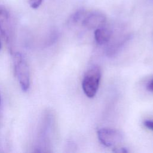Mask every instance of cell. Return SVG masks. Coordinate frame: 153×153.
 <instances>
[{"mask_svg": "<svg viewBox=\"0 0 153 153\" xmlns=\"http://www.w3.org/2000/svg\"><path fill=\"white\" fill-rule=\"evenodd\" d=\"M115 152H127L128 151L125 148H120V150H117Z\"/></svg>", "mask_w": 153, "mask_h": 153, "instance_id": "12", "label": "cell"}, {"mask_svg": "<svg viewBox=\"0 0 153 153\" xmlns=\"http://www.w3.org/2000/svg\"><path fill=\"white\" fill-rule=\"evenodd\" d=\"M28 2L30 7L36 9L41 5L42 0H28Z\"/></svg>", "mask_w": 153, "mask_h": 153, "instance_id": "9", "label": "cell"}, {"mask_svg": "<svg viewBox=\"0 0 153 153\" xmlns=\"http://www.w3.org/2000/svg\"><path fill=\"white\" fill-rule=\"evenodd\" d=\"M112 35V30L105 26L97 28L94 31V38L99 45L107 44L110 41Z\"/></svg>", "mask_w": 153, "mask_h": 153, "instance_id": "6", "label": "cell"}, {"mask_svg": "<svg viewBox=\"0 0 153 153\" xmlns=\"http://www.w3.org/2000/svg\"><path fill=\"white\" fill-rule=\"evenodd\" d=\"M131 36L130 35H126L123 39H120L117 42L114 43L110 45L106 50V54L108 56H112L115 55L121 48L124 46V45L127 43L130 39Z\"/></svg>", "mask_w": 153, "mask_h": 153, "instance_id": "7", "label": "cell"}, {"mask_svg": "<svg viewBox=\"0 0 153 153\" xmlns=\"http://www.w3.org/2000/svg\"><path fill=\"white\" fill-rule=\"evenodd\" d=\"M0 103H1V97H0Z\"/></svg>", "mask_w": 153, "mask_h": 153, "instance_id": "14", "label": "cell"}, {"mask_svg": "<svg viewBox=\"0 0 153 153\" xmlns=\"http://www.w3.org/2000/svg\"><path fill=\"white\" fill-rule=\"evenodd\" d=\"M14 68L22 90L26 91L30 87L29 70L25 58L20 53L14 54Z\"/></svg>", "mask_w": 153, "mask_h": 153, "instance_id": "2", "label": "cell"}, {"mask_svg": "<svg viewBox=\"0 0 153 153\" xmlns=\"http://www.w3.org/2000/svg\"><path fill=\"white\" fill-rule=\"evenodd\" d=\"M87 11L85 9H79L75 12L71 16V21L73 23H78L79 22H82L85 16L87 14Z\"/></svg>", "mask_w": 153, "mask_h": 153, "instance_id": "8", "label": "cell"}, {"mask_svg": "<svg viewBox=\"0 0 153 153\" xmlns=\"http://www.w3.org/2000/svg\"><path fill=\"white\" fill-rule=\"evenodd\" d=\"M1 47H2V45H1V41H0V50L1 49Z\"/></svg>", "mask_w": 153, "mask_h": 153, "instance_id": "13", "label": "cell"}, {"mask_svg": "<svg viewBox=\"0 0 153 153\" xmlns=\"http://www.w3.org/2000/svg\"><path fill=\"white\" fill-rule=\"evenodd\" d=\"M101 69L97 66L89 68L85 72L82 81V87L85 94L90 98L97 93L101 78Z\"/></svg>", "mask_w": 153, "mask_h": 153, "instance_id": "1", "label": "cell"}, {"mask_svg": "<svg viewBox=\"0 0 153 153\" xmlns=\"http://www.w3.org/2000/svg\"><path fill=\"white\" fill-rule=\"evenodd\" d=\"M147 88L149 91L153 92V79L148 83V84L147 85Z\"/></svg>", "mask_w": 153, "mask_h": 153, "instance_id": "11", "label": "cell"}, {"mask_svg": "<svg viewBox=\"0 0 153 153\" xmlns=\"http://www.w3.org/2000/svg\"><path fill=\"white\" fill-rule=\"evenodd\" d=\"M106 22L105 14L99 11L88 12L82 22V26L88 29H96L104 26Z\"/></svg>", "mask_w": 153, "mask_h": 153, "instance_id": "4", "label": "cell"}, {"mask_svg": "<svg viewBox=\"0 0 153 153\" xmlns=\"http://www.w3.org/2000/svg\"><path fill=\"white\" fill-rule=\"evenodd\" d=\"M11 23L9 11L4 6H0V32L8 42L11 36Z\"/></svg>", "mask_w": 153, "mask_h": 153, "instance_id": "5", "label": "cell"}, {"mask_svg": "<svg viewBox=\"0 0 153 153\" xmlns=\"http://www.w3.org/2000/svg\"><path fill=\"white\" fill-rule=\"evenodd\" d=\"M97 136L100 142L107 147H111L120 143L123 138L122 133L112 128H102L97 131Z\"/></svg>", "mask_w": 153, "mask_h": 153, "instance_id": "3", "label": "cell"}, {"mask_svg": "<svg viewBox=\"0 0 153 153\" xmlns=\"http://www.w3.org/2000/svg\"><path fill=\"white\" fill-rule=\"evenodd\" d=\"M144 126L149 128V130H151L153 131V121L152 120H145L143 123Z\"/></svg>", "mask_w": 153, "mask_h": 153, "instance_id": "10", "label": "cell"}]
</instances>
